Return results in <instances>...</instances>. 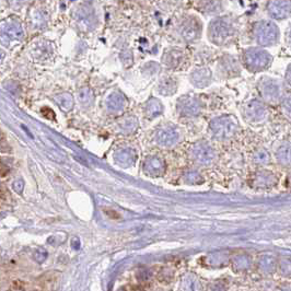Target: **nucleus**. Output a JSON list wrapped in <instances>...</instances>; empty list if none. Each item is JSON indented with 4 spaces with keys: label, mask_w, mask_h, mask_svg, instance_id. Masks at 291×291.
Listing matches in <instances>:
<instances>
[{
    "label": "nucleus",
    "mask_w": 291,
    "mask_h": 291,
    "mask_svg": "<svg viewBox=\"0 0 291 291\" xmlns=\"http://www.w3.org/2000/svg\"><path fill=\"white\" fill-rule=\"evenodd\" d=\"M229 34V30L226 26V24L220 23L218 24V26H215V36H226Z\"/></svg>",
    "instance_id": "1a4fd4ad"
},
{
    "label": "nucleus",
    "mask_w": 291,
    "mask_h": 291,
    "mask_svg": "<svg viewBox=\"0 0 291 291\" xmlns=\"http://www.w3.org/2000/svg\"><path fill=\"white\" fill-rule=\"evenodd\" d=\"M212 128L216 135L220 137H226L230 136L234 131V123L231 119L220 118L215 120V123L212 124Z\"/></svg>",
    "instance_id": "f03ea898"
},
{
    "label": "nucleus",
    "mask_w": 291,
    "mask_h": 291,
    "mask_svg": "<svg viewBox=\"0 0 291 291\" xmlns=\"http://www.w3.org/2000/svg\"><path fill=\"white\" fill-rule=\"evenodd\" d=\"M130 151L129 150H124L123 152H120L118 156H116V160H118V162L126 164V167H128L129 164L133 163L136 160V156L134 153H131L129 155Z\"/></svg>",
    "instance_id": "0eeeda50"
},
{
    "label": "nucleus",
    "mask_w": 291,
    "mask_h": 291,
    "mask_svg": "<svg viewBox=\"0 0 291 291\" xmlns=\"http://www.w3.org/2000/svg\"><path fill=\"white\" fill-rule=\"evenodd\" d=\"M249 63L251 66H253L255 68H261L263 66H265L267 63V55L261 52H255L250 55Z\"/></svg>",
    "instance_id": "423d86ee"
},
{
    "label": "nucleus",
    "mask_w": 291,
    "mask_h": 291,
    "mask_svg": "<svg viewBox=\"0 0 291 291\" xmlns=\"http://www.w3.org/2000/svg\"><path fill=\"white\" fill-rule=\"evenodd\" d=\"M276 27L273 26L272 23H264L260 26L259 33H257V37L262 44H270V42L274 41L276 38Z\"/></svg>",
    "instance_id": "7ed1b4c3"
},
{
    "label": "nucleus",
    "mask_w": 291,
    "mask_h": 291,
    "mask_svg": "<svg viewBox=\"0 0 291 291\" xmlns=\"http://www.w3.org/2000/svg\"><path fill=\"white\" fill-rule=\"evenodd\" d=\"M164 169V163L162 160L158 158H151L148 159L146 164H145V170L147 173L150 175H159L163 172Z\"/></svg>",
    "instance_id": "20e7f679"
},
{
    "label": "nucleus",
    "mask_w": 291,
    "mask_h": 291,
    "mask_svg": "<svg viewBox=\"0 0 291 291\" xmlns=\"http://www.w3.org/2000/svg\"><path fill=\"white\" fill-rule=\"evenodd\" d=\"M7 173H8V169L5 168L1 162H0V175H5Z\"/></svg>",
    "instance_id": "9d476101"
},
{
    "label": "nucleus",
    "mask_w": 291,
    "mask_h": 291,
    "mask_svg": "<svg viewBox=\"0 0 291 291\" xmlns=\"http://www.w3.org/2000/svg\"><path fill=\"white\" fill-rule=\"evenodd\" d=\"M157 141L162 146H171L178 140L179 135L177 130L171 127H163L157 133Z\"/></svg>",
    "instance_id": "f257e3e1"
},
{
    "label": "nucleus",
    "mask_w": 291,
    "mask_h": 291,
    "mask_svg": "<svg viewBox=\"0 0 291 291\" xmlns=\"http://www.w3.org/2000/svg\"><path fill=\"white\" fill-rule=\"evenodd\" d=\"M195 158L202 163L210 162L213 158V152L210 149V147H208L206 145L197 146L195 148Z\"/></svg>",
    "instance_id": "39448f33"
},
{
    "label": "nucleus",
    "mask_w": 291,
    "mask_h": 291,
    "mask_svg": "<svg viewBox=\"0 0 291 291\" xmlns=\"http://www.w3.org/2000/svg\"><path fill=\"white\" fill-rule=\"evenodd\" d=\"M112 98L113 100L109 98V104H108L109 107H112V108L114 107L115 109H118V108L124 106L125 102H124V98L122 97L118 96V95H115L112 97Z\"/></svg>",
    "instance_id": "6e6552de"
}]
</instances>
